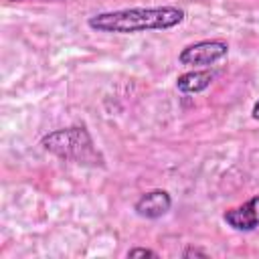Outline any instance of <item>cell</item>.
I'll use <instances>...</instances> for the list:
<instances>
[{
    "label": "cell",
    "instance_id": "52a82bcc",
    "mask_svg": "<svg viewBox=\"0 0 259 259\" xmlns=\"http://www.w3.org/2000/svg\"><path fill=\"white\" fill-rule=\"evenodd\" d=\"M127 257H130V259H134V257H158V253H156V251H152V249L134 247V249H130V251H127Z\"/></svg>",
    "mask_w": 259,
    "mask_h": 259
},
{
    "label": "cell",
    "instance_id": "277c9868",
    "mask_svg": "<svg viewBox=\"0 0 259 259\" xmlns=\"http://www.w3.org/2000/svg\"><path fill=\"white\" fill-rule=\"evenodd\" d=\"M223 219L235 231H241V233L255 231L259 227V196L249 198L241 206H235V208L225 210Z\"/></svg>",
    "mask_w": 259,
    "mask_h": 259
},
{
    "label": "cell",
    "instance_id": "3957f363",
    "mask_svg": "<svg viewBox=\"0 0 259 259\" xmlns=\"http://www.w3.org/2000/svg\"><path fill=\"white\" fill-rule=\"evenodd\" d=\"M227 53H229V45L225 40H200L184 47L178 55V61L188 67H196V65L206 67L227 57Z\"/></svg>",
    "mask_w": 259,
    "mask_h": 259
},
{
    "label": "cell",
    "instance_id": "5b68a950",
    "mask_svg": "<svg viewBox=\"0 0 259 259\" xmlns=\"http://www.w3.org/2000/svg\"><path fill=\"white\" fill-rule=\"evenodd\" d=\"M170 206H172V196L162 188H154L144 192L136 200L134 210L142 219H160L170 210Z\"/></svg>",
    "mask_w": 259,
    "mask_h": 259
},
{
    "label": "cell",
    "instance_id": "8992f818",
    "mask_svg": "<svg viewBox=\"0 0 259 259\" xmlns=\"http://www.w3.org/2000/svg\"><path fill=\"white\" fill-rule=\"evenodd\" d=\"M214 81V73L210 71H188L176 79V89L182 93H200Z\"/></svg>",
    "mask_w": 259,
    "mask_h": 259
},
{
    "label": "cell",
    "instance_id": "ba28073f",
    "mask_svg": "<svg viewBox=\"0 0 259 259\" xmlns=\"http://www.w3.org/2000/svg\"><path fill=\"white\" fill-rule=\"evenodd\" d=\"M182 257H208V253L202 249H196V247H186L182 251Z\"/></svg>",
    "mask_w": 259,
    "mask_h": 259
},
{
    "label": "cell",
    "instance_id": "7a4b0ae2",
    "mask_svg": "<svg viewBox=\"0 0 259 259\" xmlns=\"http://www.w3.org/2000/svg\"><path fill=\"white\" fill-rule=\"evenodd\" d=\"M40 146L61 160H69L77 164H91V166L103 164V158L99 156L91 134L83 125L55 130L40 140Z\"/></svg>",
    "mask_w": 259,
    "mask_h": 259
},
{
    "label": "cell",
    "instance_id": "9c48e42d",
    "mask_svg": "<svg viewBox=\"0 0 259 259\" xmlns=\"http://www.w3.org/2000/svg\"><path fill=\"white\" fill-rule=\"evenodd\" d=\"M251 115H253V119L259 121V101H255V105H253V109H251Z\"/></svg>",
    "mask_w": 259,
    "mask_h": 259
},
{
    "label": "cell",
    "instance_id": "30bf717a",
    "mask_svg": "<svg viewBox=\"0 0 259 259\" xmlns=\"http://www.w3.org/2000/svg\"><path fill=\"white\" fill-rule=\"evenodd\" d=\"M8 2H18V0H8Z\"/></svg>",
    "mask_w": 259,
    "mask_h": 259
},
{
    "label": "cell",
    "instance_id": "6da1fadb",
    "mask_svg": "<svg viewBox=\"0 0 259 259\" xmlns=\"http://www.w3.org/2000/svg\"><path fill=\"white\" fill-rule=\"evenodd\" d=\"M186 12L178 6H154V8H121L89 16V28L97 32L134 34L146 30H168L184 22Z\"/></svg>",
    "mask_w": 259,
    "mask_h": 259
}]
</instances>
